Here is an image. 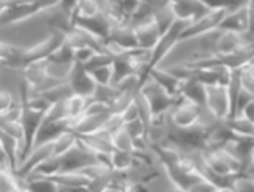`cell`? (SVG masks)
<instances>
[{"label": "cell", "mask_w": 254, "mask_h": 192, "mask_svg": "<svg viewBox=\"0 0 254 192\" xmlns=\"http://www.w3.org/2000/svg\"><path fill=\"white\" fill-rule=\"evenodd\" d=\"M212 127L214 125H205L200 122L190 125V127H176L171 123L165 140H169L171 144L175 145L176 149H180L184 154L203 152L209 145V136H211Z\"/></svg>", "instance_id": "cell-1"}, {"label": "cell", "mask_w": 254, "mask_h": 192, "mask_svg": "<svg viewBox=\"0 0 254 192\" xmlns=\"http://www.w3.org/2000/svg\"><path fill=\"white\" fill-rule=\"evenodd\" d=\"M20 103H22L20 127H22V133H24V142H22L20 154H18V167H20V163H24V160H26L27 156L31 154L38 129H40V125L46 120V114H48V111H40V109L27 105V101L22 100V98H20Z\"/></svg>", "instance_id": "cell-2"}, {"label": "cell", "mask_w": 254, "mask_h": 192, "mask_svg": "<svg viewBox=\"0 0 254 192\" xmlns=\"http://www.w3.org/2000/svg\"><path fill=\"white\" fill-rule=\"evenodd\" d=\"M100 163H104L100 156L78 140L67 152L60 156V172H80L87 167L100 165Z\"/></svg>", "instance_id": "cell-3"}, {"label": "cell", "mask_w": 254, "mask_h": 192, "mask_svg": "<svg viewBox=\"0 0 254 192\" xmlns=\"http://www.w3.org/2000/svg\"><path fill=\"white\" fill-rule=\"evenodd\" d=\"M140 91L143 93V96L147 98L149 101V107H151V112H153V118L154 122H158L162 118L167 114V112L173 109V105L176 103V98L175 96H171L169 93L162 89V87L153 80H147L140 87ZM153 122V123H154Z\"/></svg>", "instance_id": "cell-4"}, {"label": "cell", "mask_w": 254, "mask_h": 192, "mask_svg": "<svg viewBox=\"0 0 254 192\" xmlns=\"http://www.w3.org/2000/svg\"><path fill=\"white\" fill-rule=\"evenodd\" d=\"M65 42V35L60 31H51L46 40H42L40 44L33 46L29 49H24V62H26V67L31 64H37V62H46L49 60L51 54H55ZM24 67V69H26Z\"/></svg>", "instance_id": "cell-5"}, {"label": "cell", "mask_w": 254, "mask_h": 192, "mask_svg": "<svg viewBox=\"0 0 254 192\" xmlns=\"http://www.w3.org/2000/svg\"><path fill=\"white\" fill-rule=\"evenodd\" d=\"M225 15H227V11L225 9H214V11H209L205 16H201V18H198V20L189 22V26H187L186 29H184V33H182L180 42L189 40V38H201V37H205L207 33L218 29Z\"/></svg>", "instance_id": "cell-6"}, {"label": "cell", "mask_w": 254, "mask_h": 192, "mask_svg": "<svg viewBox=\"0 0 254 192\" xmlns=\"http://www.w3.org/2000/svg\"><path fill=\"white\" fill-rule=\"evenodd\" d=\"M203 111H207V109H201V107L190 103L186 98L178 96L176 103L171 109V123L176 127H190V125L200 122Z\"/></svg>", "instance_id": "cell-7"}, {"label": "cell", "mask_w": 254, "mask_h": 192, "mask_svg": "<svg viewBox=\"0 0 254 192\" xmlns=\"http://www.w3.org/2000/svg\"><path fill=\"white\" fill-rule=\"evenodd\" d=\"M67 84L73 89L74 95L85 96V98H91L96 91V82L93 75L85 69L84 64H78V62H74L71 71H69Z\"/></svg>", "instance_id": "cell-8"}, {"label": "cell", "mask_w": 254, "mask_h": 192, "mask_svg": "<svg viewBox=\"0 0 254 192\" xmlns=\"http://www.w3.org/2000/svg\"><path fill=\"white\" fill-rule=\"evenodd\" d=\"M71 125H73V122H69V120H48L46 118L44 123L40 125V129H38L33 149L57 142L60 136H64L65 133L71 131Z\"/></svg>", "instance_id": "cell-9"}, {"label": "cell", "mask_w": 254, "mask_h": 192, "mask_svg": "<svg viewBox=\"0 0 254 192\" xmlns=\"http://www.w3.org/2000/svg\"><path fill=\"white\" fill-rule=\"evenodd\" d=\"M207 111L216 118L218 122H222L229 118V95L227 86H207Z\"/></svg>", "instance_id": "cell-10"}, {"label": "cell", "mask_w": 254, "mask_h": 192, "mask_svg": "<svg viewBox=\"0 0 254 192\" xmlns=\"http://www.w3.org/2000/svg\"><path fill=\"white\" fill-rule=\"evenodd\" d=\"M136 48H138L136 35H134V29H132L129 24H127V26L111 27L106 49H109V51L115 54V53H118V51H131V49H136Z\"/></svg>", "instance_id": "cell-11"}, {"label": "cell", "mask_w": 254, "mask_h": 192, "mask_svg": "<svg viewBox=\"0 0 254 192\" xmlns=\"http://www.w3.org/2000/svg\"><path fill=\"white\" fill-rule=\"evenodd\" d=\"M42 7L33 0L29 4H20V5H13V7H7V9L0 15V27H7V26H13L16 22H22V20H27V18H31V16L38 15V13H42Z\"/></svg>", "instance_id": "cell-12"}, {"label": "cell", "mask_w": 254, "mask_h": 192, "mask_svg": "<svg viewBox=\"0 0 254 192\" xmlns=\"http://www.w3.org/2000/svg\"><path fill=\"white\" fill-rule=\"evenodd\" d=\"M218 29L220 31H233L240 33V35H247L249 33V9H247V5L227 13V15L223 16V20Z\"/></svg>", "instance_id": "cell-13"}, {"label": "cell", "mask_w": 254, "mask_h": 192, "mask_svg": "<svg viewBox=\"0 0 254 192\" xmlns=\"http://www.w3.org/2000/svg\"><path fill=\"white\" fill-rule=\"evenodd\" d=\"M109 114H111V112H106V114H85V116H82L80 120L73 122L71 131H73L74 134H78V136H82V134H95L106 127V122H107V118H109Z\"/></svg>", "instance_id": "cell-14"}, {"label": "cell", "mask_w": 254, "mask_h": 192, "mask_svg": "<svg viewBox=\"0 0 254 192\" xmlns=\"http://www.w3.org/2000/svg\"><path fill=\"white\" fill-rule=\"evenodd\" d=\"M180 96L201 109H207V86H203L201 82L194 80V78L182 82Z\"/></svg>", "instance_id": "cell-15"}, {"label": "cell", "mask_w": 254, "mask_h": 192, "mask_svg": "<svg viewBox=\"0 0 254 192\" xmlns=\"http://www.w3.org/2000/svg\"><path fill=\"white\" fill-rule=\"evenodd\" d=\"M134 29V35H136V42H138V48L142 49H149V51H153L154 46L158 44L160 40V31L156 24H154V18L151 22H145L142 26L138 27H132Z\"/></svg>", "instance_id": "cell-16"}, {"label": "cell", "mask_w": 254, "mask_h": 192, "mask_svg": "<svg viewBox=\"0 0 254 192\" xmlns=\"http://www.w3.org/2000/svg\"><path fill=\"white\" fill-rule=\"evenodd\" d=\"M0 67L24 71V67H26V62H24V49L9 46V44H5V42H0Z\"/></svg>", "instance_id": "cell-17"}, {"label": "cell", "mask_w": 254, "mask_h": 192, "mask_svg": "<svg viewBox=\"0 0 254 192\" xmlns=\"http://www.w3.org/2000/svg\"><path fill=\"white\" fill-rule=\"evenodd\" d=\"M20 147H22V142L15 136H11V134L4 133V131H0V149L4 152V156L7 158L9 161V167L11 171L15 172L18 171V154H20Z\"/></svg>", "instance_id": "cell-18"}, {"label": "cell", "mask_w": 254, "mask_h": 192, "mask_svg": "<svg viewBox=\"0 0 254 192\" xmlns=\"http://www.w3.org/2000/svg\"><path fill=\"white\" fill-rule=\"evenodd\" d=\"M149 80L156 82V84H158L162 89H165V91L169 93L171 96H175V98H178V96H180L182 82L178 80L175 75H171L167 69H160V67L153 69L151 73H149Z\"/></svg>", "instance_id": "cell-19"}, {"label": "cell", "mask_w": 254, "mask_h": 192, "mask_svg": "<svg viewBox=\"0 0 254 192\" xmlns=\"http://www.w3.org/2000/svg\"><path fill=\"white\" fill-rule=\"evenodd\" d=\"M51 180L60 189H87L91 183V180L84 172H60V174L51 176Z\"/></svg>", "instance_id": "cell-20"}, {"label": "cell", "mask_w": 254, "mask_h": 192, "mask_svg": "<svg viewBox=\"0 0 254 192\" xmlns=\"http://www.w3.org/2000/svg\"><path fill=\"white\" fill-rule=\"evenodd\" d=\"M22 187L27 192H60V187L48 176H37L29 174L22 180Z\"/></svg>", "instance_id": "cell-21"}, {"label": "cell", "mask_w": 254, "mask_h": 192, "mask_svg": "<svg viewBox=\"0 0 254 192\" xmlns=\"http://www.w3.org/2000/svg\"><path fill=\"white\" fill-rule=\"evenodd\" d=\"M222 123L229 131H233L236 136H244V138H254V122L247 120L245 116H234L225 118Z\"/></svg>", "instance_id": "cell-22"}, {"label": "cell", "mask_w": 254, "mask_h": 192, "mask_svg": "<svg viewBox=\"0 0 254 192\" xmlns=\"http://www.w3.org/2000/svg\"><path fill=\"white\" fill-rule=\"evenodd\" d=\"M134 165H136V156H134V152H126V150L115 149L109 154V167H111L113 171L127 172Z\"/></svg>", "instance_id": "cell-23"}, {"label": "cell", "mask_w": 254, "mask_h": 192, "mask_svg": "<svg viewBox=\"0 0 254 192\" xmlns=\"http://www.w3.org/2000/svg\"><path fill=\"white\" fill-rule=\"evenodd\" d=\"M102 2L100 0H78V4L74 7L73 15H71V24L80 18H91L102 13Z\"/></svg>", "instance_id": "cell-24"}, {"label": "cell", "mask_w": 254, "mask_h": 192, "mask_svg": "<svg viewBox=\"0 0 254 192\" xmlns=\"http://www.w3.org/2000/svg\"><path fill=\"white\" fill-rule=\"evenodd\" d=\"M89 105V98L80 95L69 96L65 100V111H67V120L69 122H76L85 114V109Z\"/></svg>", "instance_id": "cell-25"}, {"label": "cell", "mask_w": 254, "mask_h": 192, "mask_svg": "<svg viewBox=\"0 0 254 192\" xmlns=\"http://www.w3.org/2000/svg\"><path fill=\"white\" fill-rule=\"evenodd\" d=\"M176 20H178V18H176V15L173 13V9H171L169 2H165L164 5H160L158 9H156V13H154V24L158 27L160 35H165V33L169 31L171 26H173Z\"/></svg>", "instance_id": "cell-26"}, {"label": "cell", "mask_w": 254, "mask_h": 192, "mask_svg": "<svg viewBox=\"0 0 254 192\" xmlns=\"http://www.w3.org/2000/svg\"><path fill=\"white\" fill-rule=\"evenodd\" d=\"M48 62H49V64L64 65V67H73V64H74V49L71 48L69 44L64 42L62 48H60L55 54H51Z\"/></svg>", "instance_id": "cell-27"}, {"label": "cell", "mask_w": 254, "mask_h": 192, "mask_svg": "<svg viewBox=\"0 0 254 192\" xmlns=\"http://www.w3.org/2000/svg\"><path fill=\"white\" fill-rule=\"evenodd\" d=\"M113 147L118 150H126V152H136V144L126 127L113 134Z\"/></svg>", "instance_id": "cell-28"}, {"label": "cell", "mask_w": 254, "mask_h": 192, "mask_svg": "<svg viewBox=\"0 0 254 192\" xmlns=\"http://www.w3.org/2000/svg\"><path fill=\"white\" fill-rule=\"evenodd\" d=\"M113 60H115V54L107 49V51H100V53H95L93 56L89 58V62L85 65V69L89 71H95V69H100V67H107V65H113Z\"/></svg>", "instance_id": "cell-29"}, {"label": "cell", "mask_w": 254, "mask_h": 192, "mask_svg": "<svg viewBox=\"0 0 254 192\" xmlns=\"http://www.w3.org/2000/svg\"><path fill=\"white\" fill-rule=\"evenodd\" d=\"M78 142V136L73 133V131H69L65 133L64 136H60L57 142H55V149H53V156H62L64 152H67L74 144Z\"/></svg>", "instance_id": "cell-30"}, {"label": "cell", "mask_w": 254, "mask_h": 192, "mask_svg": "<svg viewBox=\"0 0 254 192\" xmlns=\"http://www.w3.org/2000/svg\"><path fill=\"white\" fill-rule=\"evenodd\" d=\"M254 98V91L251 89L249 86H244L242 87V91H240L238 95V100H236V112H234V116H240L242 112H244V109L247 105H249V101Z\"/></svg>", "instance_id": "cell-31"}, {"label": "cell", "mask_w": 254, "mask_h": 192, "mask_svg": "<svg viewBox=\"0 0 254 192\" xmlns=\"http://www.w3.org/2000/svg\"><path fill=\"white\" fill-rule=\"evenodd\" d=\"M91 75H93V78H95L96 86H111L113 65H107V67H100V69L91 71Z\"/></svg>", "instance_id": "cell-32"}, {"label": "cell", "mask_w": 254, "mask_h": 192, "mask_svg": "<svg viewBox=\"0 0 254 192\" xmlns=\"http://www.w3.org/2000/svg\"><path fill=\"white\" fill-rule=\"evenodd\" d=\"M124 127H126V123H124L122 114H115V112H111V114H109V118H107L106 127H104V129H106L109 134H115Z\"/></svg>", "instance_id": "cell-33"}, {"label": "cell", "mask_w": 254, "mask_h": 192, "mask_svg": "<svg viewBox=\"0 0 254 192\" xmlns=\"http://www.w3.org/2000/svg\"><path fill=\"white\" fill-rule=\"evenodd\" d=\"M13 105H15L13 95L9 91H0V116H4Z\"/></svg>", "instance_id": "cell-34"}, {"label": "cell", "mask_w": 254, "mask_h": 192, "mask_svg": "<svg viewBox=\"0 0 254 192\" xmlns=\"http://www.w3.org/2000/svg\"><path fill=\"white\" fill-rule=\"evenodd\" d=\"M201 4L209 7L211 11L214 9H225L229 13L231 11V0H200Z\"/></svg>", "instance_id": "cell-35"}, {"label": "cell", "mask_w": 254, "mask_h": 192, "mask_svg": "<svg viewBox=\"0 0 254 192\" xmlns=\"http://www.w3.org/2000/svg\"><path fill=\"white\" fill-rule=\"evenodd\" d=\"M95 53H98V51H95V49H91V48L76 49V51H74V62H78V64H87L89 58Z\"/></svg>", "instance_id": "cell-36"}, {"label": "cell", "mask_w": 254, "mask_h": 192, "mask_svg": "<svg viewBox=\"0 0 254 192\" xmlns=\"http://www.w3.org/2000/svg\"><path fill=\"white\" fill-rule=\"evenodd\" d=\"M122 118H124V123H131L140 118L138 116V107H136V103H134V100L126 107V111L122 112Z\"/></svg>", "instance_id": "cell-37"}, {"label": "cell", "mask_w": 254, "mask_h": 192, "mask_svg": "<svg viewBox=\"0 0 254 192\" xmlns=\"http://www.w3.org/2000/svg\"><path fill=\"white\" fill-rule=\"evenodd\" d=\"M242 75H244L245 86L253 87L254 86V60H251L249 64L242 67Z\"/></svg>", "instance_id": "cell-38"}, {"label": "cell", "mask_w": 254, "mask_h": 192, "mask_svg": "<svg viewBox=\"0 0 254 192\" xmlns=\"http://www.w3.org/2000/svg\"><path fill=\"white\" fill-rule=\"evenodd\" d=\"M142 0H118V4L122 5V9L126 11V15L129 16V20H131V15L134 11L138 9V5H140Z\"/></svg>", "instance_id": "cell-39"}, {"label": "cell", "mask_w": 254, "mask_h": 192, "mask_svg": "<svg viewBox=\"0 0 254 192\" xmlns=\"http://www.w3.org/2000/svg\"><path fill=\"white\" fill-rule=\"evenodd\" d=\"M76 4H78V0H60V5H59V9L64 11L65 15H73V11L74 7H76Z\"/></svg>", "instance_id": "cell-40"}, {"label": "cell", "mask_w": 254, "mask_h": 192, "mask_svg": "<svg viewBox=\"0 0 254 192\" xmlns=\"http://www.w3.org/2000/svg\"><path fill=\"white\" fill-rule=\"evenodd\" d=\"M44 11L46 9H51V7H59L60 5V0H35Z\"/></svg>", "instance_id": "cell-41"}, {"label": "cell", "mask_w": 254, "mask_h": 192, "mask_svg": "<svg viewBox=\"0 0 254 192\" xmlns=\"http://www.w3.org/2000/svg\"><path fill=\"white\" fill-rule=\"evenodd\" d=\"M240 116H245V118H247V120H251V122H254V98L249 101V105L245 107L244 112H242Z\"/></svg>", "instance_id": "cell-42"}, {"label": "cell", "mask_w": 254, "mask_h": 192, "mask_svg": "<svg viewBox=\"0 0 254 192\" xmlns=\"http://www.w3.org/2000/svg\"><path fill=\"white\" fill-rule=\"evenodd\" d=\"M244 174H245V176H249V178H253V180H254V161L251 163L249 167H247V169H245ZM244 174H242V176H244Z\"/></svg>", "instance_id": "cell-43"}, {"label": "cell", "mask_w": 254, "mask_h": 192, "mask_svg": "<svg viewBox=\"0 0 254 192\" xmlns=\"http://www.w3.org/2000/svg\"><path fill=\"white\" fill-rule=\"evenodd\" d=\"M7 7H9V2H7V0H0V15H2Z\"/></svg>", "instance_id": "cell-44"}, {"label": "cell", "mask_w": 254, "mask_h": 192, "mask_svg": "<svg viewBox=\"0 0 254 192\" xmlns=\"http://www.w3.org/2000/svg\"><path fill=\"white\" fill-rule=\"evenodd\" d=\"M212 192H238L236 189H214Z\"/></svg>", "instance_id": "cell-45"}, {"label": "cell", "mask_w": 254, "mask_h": 192, "mask_svg": "<svg viewBox=\"0 0 254 192\" xmlns=\"http://www.w3.org/2000/svg\"><path fill=\"white\" fill-rule=\"evenodd\" d=\"M106 192H124V191H120V189H107Z\"/></svg>", "instance_id": "cell-46"}, {"label": "cell", "mask_w": 254, "mask_h": 192, "mask_svg": "<svg viewBox=\"0 0 254 192\" xmlns=\"http://www.w3.org/2000/svg\"><path fill=\"white\" fill-rule=\"evenodd\" d=\"M20 192H27V191H26V189H24V187H22V189H20Z\"/></svg>", "instance_id": "cell-47"}, {"label": "cell", "mask_w": 254, "mask_h": 192, "mask_svg": "<svg viewBox=\"0 0 254 192\" xmlns=\"http://www.w3.org/2000/svg\"><path fill=\"white\" fill-rule=\"evenodd\" d=\"M175 192H187V191H178V189H176V191Z\"/></svg>", "instance_id": "cell-48"}, {"label": "cell", "mask_w": 254, "mask_h": 192, "mask_svg": "<svg viewBox=\"0 0 254 192\" xmlns=\"http://www.w3.org/2000/svg\"><path fill=\"white\" fill-rule=\"evenodd\" d=\"M253 161H254V149H253Z\"/></svg>", "instance_id": "cell-49"}]
</instances>
